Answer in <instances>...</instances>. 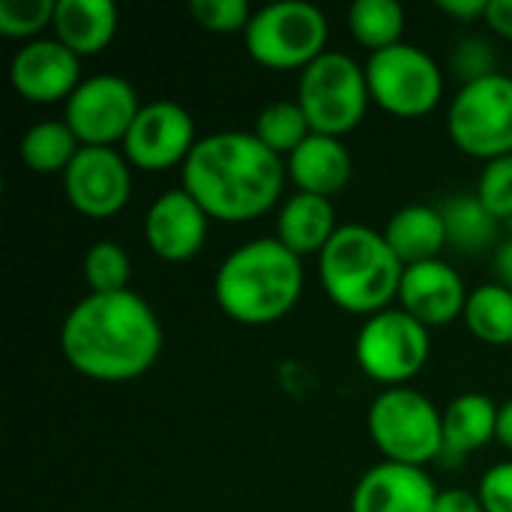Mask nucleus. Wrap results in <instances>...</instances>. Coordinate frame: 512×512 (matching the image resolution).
<instances>
[{
	"mask_svg": "<svg viewBox=\"0 0 512 512\" xmlns=\"http://www.w3.org/2000/svg\"><path fill=\"white\" fill-rule=\"evenodd\" d=\"M165 348L156 309L129 291L81 297L60 324V351L72 372L99 384L147 375Z\"/></svg>",
	"mask_w": 512,
	"mask_h": 512,
	"instance_id": "1",
	"label": "nucleus"
},
{
	"mask_svg": "<svg viewBox=\"0 0 512 512\" xmlns=\"http://www.w3.org/2000/svg\"><path fill=\"white\" fill-rule=\"evenodd\" d=\"M288 183L285 159L267 150L255 132H213L198 138L186 165L180 168V186L204 207L213 222L243 225L255 222L282 204Z\"/></svg>",
	"mask_w": 512,
	"mask_h": 512,
	"instance_id": "2",
	"label": "nucleus"
},
{
	"mask_svg": "<svg viewBox=\"0 0 512 512\" xmlns=\"http://www.w3.org/2000/svg\"><path fill=\"white\" fill-rule=\"evenodd\" d=\"M303 258L276 237H255L231 249L213 276V297L225 318L243 327H270L303 297Z\"/></svg>",
	"mask_w": 512,
	"mask_h": 512,
	"instance_id": "3",
	"label": "nucleus"
},
{
	"mask_svg": "<svg viewBox=\"0 0 512 512\" xmlns=\"http://www.w3.org/2000/svg\"><path fill=\"white\" fill-rule=\"evenodd\" d=\"M405 264L390 249L384 231L369 225H339L318 255V279L330 303L357 318H372L399 300Z\"/></svg>",
	"mask_w": 512,
	"mask_h": 512,
	"instance_id": "4",
	"label": "nucleus"
},
{
	"mask_svg": "<svg viewBox=\"0 0 512 512\" xmlns=\"http://www.w3.org/2000/svg\"><path fill=\"white\" fill-rule=\"evenodd\" d=\"M369 438L384 462L426 468L444 456V411L414 387H387L369 405Z\"/></svg>",
	"mask_w": 512,
	"mask_h": 512,
	"instance_id": "5",
	"label": "nucleus"
},
{
	"mask_svg": "<svg viewBox=\"0 0 512 512\" xmlns=\"http://www.w3.org/2000/svg\"><path fill=\"white\" fill-rule=\"evenodd\" d=\"M330 21L306 0H279L255 9L243 42L249 57L273 72H303L327 51Z\"/></svg>",
	"mask_w": 512,
	"mask_h": 512,
	"instance_id": "6",
	"label": "nucleus"
},
{
	"mask_svg": "<svg viewBox=\"0 0 512 512\" xmlns=\"http://www.w3.org/2000/svg\"><path fill=\"white\" fill-rule=\"evenodd\" d=\"M297 102L312 132L345 138L366 120L372 105L366 66L345 51H324L300 72Z\"/></svg>",
	"mask_w": 512,
	"mask_h": 512,
	"instance_id": "7",
	"label": "nucleus"
},
{
	"mask_svg": "<svg viewBox=\"0 0 512 512\" xmlns=\"http://www.w3.org/2000/svg\"><path fill=\"white\" fill-rule=\"evenodd\" d=\"M366 81L372 105L390 117L417 120L432 114L447 90V75L441 63L420 45L399 42L378 54H369Z\"/></svg>",
	"mask_w": 512,
	"mask_h": 512,
	"instance_id": "8",
	"label": "nucleus"
},
{
	"mask_svg": "<svg viewBox=\"0 0 512 512\" xmlns=\"http://www.w3.org/2000/svg\"><path fill=\"white\" fill-rule=\"evenodd\" d=\"M432 357L429 327L411 318L405 309L390 306L372 318H363L354 339V360L360 372L387 387H408Z\"/></svg>",
	"mask_w": 512,
	"mask_h": 512,
	"instance_id": "9",
	"label": "nucleus"
},
{
	"mask_svg": "<svg viewBox=\"0 0 512 512\" xmlns=\"http://www.w3.org/2000/svg\"><path fill=\"white\" fill-rule=\"evenodd\" d=\"M447 135L471 159L512 156V75L462 84L447 108Z\"/></svg>",
	"mask_w": 512,
	"mask_h": 512,
	"instance_id": "10",
	"label": "nucleus"
},
{
	"mask_svg": "<svg viewBox=\"0 0 512 512\" xmlns=\"http://www.w3.org/2000/svg\"><path fill=\"white\" fill-rule=\"evenodd\" d=\"M138 90L114 72L84 78L63 105V120L81 147H117L141 111Z\"/></svg>",
	"mask_w": 512,
	"mask_h": 512,
	"instance_id": "11",
	"label": "nucleus"
},
{
	"mask_svg": "<svg viewBox=\"0 0 512 512\" xmlns=\"http://www.w3.org/2000/svg\"><path fill=\"white\" fill-rule=\"evenodd\" d=\"M195 144H198L195 117L180 102L153 99L141 105L120 150L135 171L162 174L168 168H183Z\"/></svg>",
	"mask_w": 512,
	"mask_h": 512,
	"instance_id": "12",
	"label": "nucleus"
},
{
	"mask_svg": "<svg viewBox=\"0 0 512 512\" xmlns=\"http://www.w3.org/2000/svg\"><path fill=\"white\" fill-rule=\"evenodd\" d=\"M132 165L120 147H81L66 168L63 195L87 219H111L132 198Z\"/></svg>",
	"mask_w": 512,
	"mask_h": 512,
	"instance_id": "13",
	"label": "nucleus"
},
{
	"mask_svg": "<svg viewBox=\"0 0 512 512\" xmlns=\"http://www.w3.org/2000/svg\"><path fill=\"white\" fill-rule=\"evenodd\" d=\"M12 90L33 105H54L75 93L81 78V57H75L60 39L39 36L24 42L9 63Z\"/></svg>",
	"mask_w": 512,
	"mask_h": 512,
	"instance_id": "14",
	"label": "nucleus"
},
{
	"mask_svg": "<svg viewBox=\"0 0 512 512\" xmlns=\"http://www.w3.org/2000/svg\"><path fill=\"white\" fill-rule=\"evenodd\" d=\"M210 222L213 219L204 213V207L183 186H174L156 195L147 207L144 240L159 261L186 264L204 249Z\"/></svg>",
	"mask_w": 512,
	"mask_h": 512,
	"instance_id": "15",
	"label": "nucleus"
},
{
	"mask_svg": "<svg viewBox=\"0 0 512 512\" xmlns=\"http://www.w3.org/2000/svg\"><path fill=\"white\" fill-rule=\"evenodd\" d=\"M468 294L471 291L465 288L462 273L444 258H435V261L405 267L396 303L399 309H405L411 318H417L420 324L432 330V327H447L456 318H462Z\"/></svg>",
	"mask_w": 512,
	"mask_h": 512,
	"instance_id": "16",
	"label": "nucleus"
},
{
	"mask_svg": "<svg viewBox=\"0 0 512 512\" xmlns=\"http://www.w3.org/2000/svg\"><path fill=\"white\" fill-rule=\"evenodd\" d=\"M438 492L426 468L378 462L357 480L351 512H432Z\"/></svg>",
	"mask_w": 512,
	"mask_h": 512,
	"instance_id": "17",
	"label": "nucleus"
},
{
	"mask_svg": "<svg viewBox=\"0 0 512 512\" xmlns=\"http://www.w3.org/2000/svg\"><path fill=\"white\" fill-rule=\"evenodd\" d=\"M285 168H288V180L294 183L297 192L333 201L351 183L354 156H351V150H348V144L342 138L312 132L285 159Z\"/></svg>",
	"mask_w": 512,
	"mask_h": 512,
	"instance_id": "18",
	"label": "nucleus"
},
{
	"mask_svg": "<svg viewBox=\"0 0 512 512\" xmlns=\"http://www.w3.org/2000/svg\"><path fill=\"white\" fill-rule=\"evenodd\" d=\"M336 231H339V222H336V207L330 198L294 192L276 210V234L273 237L300 258H306V255L318 258Z\"/></svg>",
	"mask_w": 512,
	"mask_h": 512,
	"instance_id": "19",
	"label": "nucleus"
},
{
	"mask_svg": "<svg viewBox=\"0 0 512 512\" xmlns=\"http://www.w3.org/2000/svg\"><path fill=\"white\" fill-rule=\"evenodd\" d=\"M117 27L120 15L111 0H57L51 36L84 60L102 54L114 42Z\"/></svg>",
	"mask_w": 512,
	"mask_h": 512,
	"instance_id": "20",
	"label": "nucleus"
},
{
	"mask_svg": "<svg viewBox=\"0 0 512 512\" xmlns=\"http://www.w3.org/2000/svg\"><path fill=\"white\" fill-rule=\"evenodd\" d=\"M498 411L501 405H495L486 393L456 396L444 408V456L462 462L498 441Z\"/></svg>",
	"mask_w": 512,
	"mask_h": 512,
	"instance_id": "21",
	"label": "nucleus"
},
{
	"mask_svg": "<svg viewBox=\"0 0 512 512\" xmlns=\"http://www.w3.org/2000/svg\"><path fill=\"white\" fill-rule=\"evenodd\" d=\"M384 237H387L390 249L396 252V258L405 267L435 261L447 249L444 213H441V207H429V204L399 207L390 216V222L384 228Z\"/></svg>",
	"mask_w": 512,
	"mask_h": 512,
	"instance_id": "22",
	"label": "nucleus"
},
{
	"mask_svg": "<svg viewBox=\"0 0 512 512\" xmlns=\"http://www.w3.org/2000/svg\"><path fill=\"white\" fill-rule=\"evenodd\" d=\"M441 213L447 225V246H453L462 255H480L489 249L495 252L504 240V225L480 204L474 192L444 201Z\"/></svg>",
	"mask_w": 512,
	"mask_h": 512,
	"instance_id": "23",
	"label": "nucleus"
},
{
	"mask_svg": "<svg viewBox=\"0 0 512 512\" xmlns=\"http://www.w3.org/2000/svg\"><path fill=\"white\" fill-rule=\"evenodd\" d=\"M78 150H81V141L66 126V120H39L18 141L21 162L33 174H42V177L45 174L63 177L66 168L72 165V159L78 156Z\"/></svg>",
	"mask_w": 512,
	"mask_h": 512,
	"instance_id": "24",
	"label": "nucleus"
},
{
	"mask_svg": "<svg viewBox=\"0 0 512 512\" xmlns=\"http://www.w3.org/2000/svg\"><path fill=\"white\" fill-rule=\"evenodd\" d=\"M462 321L477 342L507 348L512 345V291L498 282L474 288L468 294Z\"/></svg>",
	"mask_w": 512,
	"mask_h": 512,
	"instance_id": "25",
	"label": "nucleus"
},
{
	"mask_svg": "<svg viewBox=\"0 0 512 512\" xmlns=\"http://www.w3.org/2000/svg\"><path fill=\"white\" fill-rule=\"evenodd\" d=\"M348 30L357 45L378 54L405 42V9L396 0H357L348 6Z\"/></svg>",
	"mask_w": 512,
	"mask_h": 512,
	"instance_id": "26",
	"label": "nucleus"
},
{
	"mask_svg": "<svg viewBox=\"0 0 512 512\" xmlns=\"http://www.w3.org/2000/svg\"><path fill=\"white\" fill-rule=\"evenodd\" d=\"M252 132L267 150L288 159L312 135V126H309L297 99H276L258 111Z\"/></svg>",
	"mask_w": 512,
	"mask_h": 512,
	"instance_id": "27",
	"label": "nucleus"
},
{
	"mask_svg": "<svg viewBox=\"0 0 512 512\" xmlns=\"http://www.w3.org/2000/svg\"><path fill=\"white\" fill-rule=\"evenodd\" d=\"M84 282L90 294H117L129 291L132 282V258L129 252L114 240H96L81 261Z\"/></svg>",
	"mask_w": 512,
	"mask_h": 512,
	"instance_id": "28",
	"label": "nucleus"
},
{
	"mask_svg": "<svg viewBox=\"0 0 512 512\" xmlns=\"http://www.w3.org/2000/svg\"><path fill=\"white\" fill-rule=\"evenodd\" d=\"M57 0H0V33L33 42L54 24Z\"/></svg>",
	"mask_w": 512,
	"mask_h": 512,
	"instance_id": "29",
	"label": "nucleus"
},
{
	"mask_svg": "<svg viewBox=\"0 0 512 512\" xmlns=\"http://www.w3.org/2000/svg\"><path fill=\"white\" fill-rule=\"evenodd\" d=\"M474 195L507 231V225L512 222V156L483 162Z\"/></svg>",
	"mask_w": 512,
	"mask_h": 512,
	"instance_id": "30",
	"label": "nucleus"
},
{
	"mask_svg": "<svg viewBox=\"0 0 512 512\" xmlns=\"http://www.w3.org/2000/svg\"><path fill=\"white\" fill-rule=\"evenodd\" d=\"M450 72L462 84H474V81H483L489 75H498V51H495L492 39H486V36H462L453 45Z\"/></svg>",
	"mask_w": 512,
	"mask_h": 512,
	"instance_id": "31",
	"label": "nucleus"
},
{
	"mask_svg": "<svg viewBox=\"0 0 512 512\" xmlns=\"http://www.w3.org/2000/svg\"><path fill=\"white\" fill-rule=\"evenodd\" d=\"M192 21L207 33H246L255 9L246 0H192Z\"/></svg>",
	"mask_w": 512,
	"mask_h": 512,
	"instance_id": "32",
	"label": "nucleus"
},
{
	"mask_svg": "<svg viewBox=\"0 0 512 512\" xmlns=\"http://www.w3.org/2000/svg\"><path fill=\"white\" fill-rule=\"evenodd\" d=\"M477 495L486 512H512V459L492 465L483 474Z\"/></svg>",
	"mask_w": 512,
	"mask_h": 512,
	"instance_id": "33",
	"label": "nucleus"
},
{
	"mask_svg": "<svg viewBox=\"0 0 512 512\" xmlns=\"http://www.w3.org/2000/svg\"><path fill=\"white\" fill-rule=\"evenodd\" d=\"M432 512H486L480 504L477 492L468 489H441L435 498V510Z\"/></svg>",
	"mask_w": 512,
	"mask_h": 512,
	"instance_id": "34",
	"label": "nucleus"
},
{
	"mask_svg": "<svg viewBox=\"0 0 512 512\" xmlns=\"http://www.w3.org/2000/svg\"><path fill=\"white\" fill-rule=\"evenodd\" d=\"M483 21L495 36L512 42V0H489V9H486Z\"/></svg>",
	"mask_w": 512,
	"mask_h": 512,
	"instance_id": "35",
	"label": "nucleus"
},
{
	"mask_svg": "<svg viewBox=\"0 0 512 512\" xmlns=\"http://www.w3.org/2000/svg\"><path fill=\"white\" fill-rule=\"evenodd\" d=\"M438 9L456 21H477V18H486L489 0H444L438 3Z\"/></svg>",
	"mask_w": 512,
	"mask_h": 512,
	"instance_id": "36",
	"label": "nucleus"
},
{
	"mask_svg": "<svg viewBox=\"0 0 512 512\" xmlns=\"http://www.w3.org/2000/svg\"><path fill=\"white\" fill-rule=\"evenodd\" d=\"M492 273H495V282L510 288L512 291V234H507L498 249L492 252Z\"/></svg>",
	"mask_w": 512,
	"mask_h": 512,
	"instance_id": "37",
	"label": "nucleus"
},
{
	"mask_svg": "<svg viewBox=\"0 0 512 512\" xmlns=\"http://www.w3.org/2000/svg\"><path fill=\"white\" fill-rule=\"evenodd\" d=\"M498 444L512 453V399L504 402L498 411Z\"/></svg>",
	"mask_w": 512,
	"mask_h": 512,
	"instance_id": "38",
	"label": "nucleus"
}]
</instances>
